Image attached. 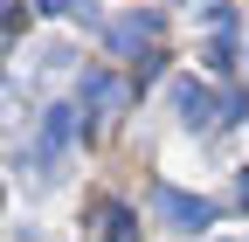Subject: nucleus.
Returning <instances> with one entry per match:
<instances>
[{
    "mask_svg": "<svg viewBox=\"0 0 249 242\" xmlns=\"http://www.w3.org/2000/svg\"><path fill=\"white\" fill-rule=\"evenodd\" d=\"M173 111H180V125H187V132H214V125L229 118V104L214 97L208 83H194V76H187V83L173 90Z\"/></svg>",
    "mask_w": 249,
    "mask_h": 242,
    "instance_id": "2",
    "label": "nucleus"
},
{
    "mask_svg": "<svg viewBox=\"0 0 249 242\" xmlns=\"http://www.w3.org/2000/svg\"><path fill=\"white\" fill-rule=\"evenodd\" d=\"M152 35H160V14H124V21H111V49H118V55L152 49Z\"/></svg>",
    "mask_w": 249,
    "mask_h": 242,
    "instance_id": "5",
    "label": "nucleus"
},
{
    "mask_svg": "<svg viewBox=\"0 0 249 242\" xmlns=\"http://www.w3.org/2000/svg\"><path fill=\"white\" fill-rule=\"evenodd\" d=\"M242 207H249V173H242Z\"/></svg>",
    "mask_w": 249,
    "mask_h": 242,
    "instance_id": "9",
    "label": "nucleus"
},
{
    "mask_svg": "<svg viewBox=\"0 0 249 242\" xmlns=\"http://www.w3.org/2000/svg\"><path fill=\"white\" fill-rule=\"evenodd\" d=\"M132 104V83L124 76H111V69H97V76H83V111L97 118V125H111V118Z\"/></svg>",
    "mask_w": 249,
    "mask_h": 242,
    "instance_id": "3",
    "label": "nucleus"
},
{
    "mask_svg": "<svg viewBox=\"0 0 249 242\" xmlns=\"http://www.w3.org/2000/svg\"><path fill=\"white\" fill-rule=\"evenodd\" d=\"M152 201H160V215L173 222V228H214V201H201V194H180V187H160V194H152Z\"/></svg>",
    "mask_w": 249,
    "mask_h": 242,
    "instance_id": "4",
    "label": "nucleus"
},
{
    "mask_svg": "<svg viewBox=\"0 0 249 242\" xmlns=\"http://www.w3.org/2000/svg\"><path fill=\"white\" fill-rule=\"evenodd\" d=\"M35 7H42V14H83V21H90V7H83V0H35Z\"/></svg>",
    "mask_w": 249,
    "mask_h": 242,
    "instance_id": "7",
    "label": "nucleus"
},
{
    "mask_svg": "<svg viewBox=\"0 0 249 242\" xmlns=\"http://www.w3.org/2000/svg\"><path fill=\"white\" fill-rule=\"evenodd\" d=\"M70 145H76V111H70V104H49L42 125H35V153H28V159H35V173L55 180V166L70 159Z\"/></svg>",
    "mask_w": 249,
    "mask_h": 242,
    "instance_id": "1",
    "label": "nucleus"
},
{
    "mask_svg": "<svg viewBox=\"0 0 249 242\" xmlns=\"http://www.w3.org/2000/svg\"><path fill=\"white\" fill-rule=\"evenodd\" d=\"M97 242H139V222L124 201H97Z\"/></svg>",
    "mask_w": 249,
    "mask_h": 242,
    "instance_id": "6",
    "label": "nucleus"
},
{
    "mask_svg": "<svg viewBox=\"0 0 249 242\" xmlns=\"http://www.w3.org/2000/svg\"><path fill=\"white\" fill-rule=\"evenodd\" d=\"M0 201H7V187H0Z\"/></svg>",
    "mask_w": 249,
    "mask_h": 242,
    "instance_id": "10",
    "label": "nucleus"
},
{
    "mask_svg": "<svg viewBox=\"0 0 249 242\" xmlns=\"http://www.w3.org/2000/svg\"><path fill=\"white\" fill-rule=\"evenodd\" d=\"M14 28H21V7H14V0H0V35H14Z\"/></svg>",
    "mask_w": 249,
    "mask_h": 242,
    "instance_id": "8",
    "label": "nucleus"
}]
</instances>
